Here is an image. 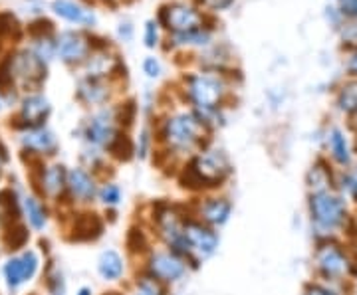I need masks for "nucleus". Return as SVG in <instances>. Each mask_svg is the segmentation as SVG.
Wrapping results in <instances>:
<instances>
[{
	"instance_id": "3",
	"label": "nucleus",
	"mask_w": 357,
	"mask_h": 295,
	"mask_svg": "<svg viewBox=\"0 0 357 295\" xmlns=\"http://www.w3.org/2000/svg\"><path fill=\"white\" fill-rule=\"evenodd\" d=\"M306 218L314 242L328 238L349 240L357 224L354 206L335 189L306 194Z\"/></svg>"
},
{
	"instance_id": "29",
	"label": "nucleus",
	"mask_w": 357,
	"mask_h": 295,
	"mask_svg": "<svg viewBox=\"0 0 357 295\" xmlns=\"http://www.w3.org/2000/svg\"><path fill=\"white\" fill-rule=\"evenodd\" d=\"M44 287H46L48 295H68V282H66L64 271L60 270L54 262L46 266Z\"/></svg>"
},
{
	"instance_id": "23",
	"label": "nucleus",
	"mask_w": 357,
	"mask_h": 295,
	"mask_svg": "<svg viewBox=\"0 0 357 295\" xmlns=\"http://www.w3.org/2000/svg\"><path fill=\"white\" fill-rule=\"evenodd\" d=\"M105 230V222L98 212H82L74 220V238L76 242H93Z\"/></svg>"
},
{
	"instance_id": "40",
	"label": "nucleus",
	"mask_w": 357,
	"mask_h": 295,
	"mask_svg": "<svg viewBox=\"0 0 357 295\" xmlns=\"http://www.w3.org/2000/svg\"><path fill=\"white\" fill-rule=\"evenodd\" d=\"M342 13L347 16H357V0H345L342 2Z\"/></svg>"
},
{
	"instance_id": "14",
	"label": "nucleus",
	"mask_w": 357,
	"mask_h": 295,
	"mask_svg": "<svg viewBox=\"0 0 357 295\" xmlns=\"http://www.w3.org/2000/svg\"><path fill=\"white\" fill-rule=\"evenodd\" d=\"M10 74L14 83L26 91H38L46 79V64L36 51H20L10 58Z\"/></svg>"
},
{
	"instance_id": "11",
	"label": "nucleus",
	"mask_w": 357,
	"mask_h": 295,
	"mask_svg": "<svg viewBox=\"0 0 357 295\" xmlns=\"http://www.w3.org/2000/svg\"><path fill=\"white\" fill-rule=\"evenodd\" d=\"M42 268V257L36 250H22L18 254L6 257L2 264V280L10 292H18L30 283L40 273Z\"/></svg>"
},
{
	"instance_id": "2",
	"label": "nucleus",
	"mask_w": 357,
	"mask_h": 295,
	"mask_svg": "<svg viewBox=\"0 0 357 295\" xmlns=\"http://www.w3.org/2000/svg\"><path fill=\"white\" fill-rule=\"evenodd\" d=\"M234 177V165L229 153L213 143L189 157L175 175L178 189L189 196L204 193H218L229 186Z\"/></svg>"
},
{
	"instance_id": "31",
	"label": "nucleus",
	"mask_w": 357,
	"mask_h": 295,
	"mask_svg": "<svg viewBox=\"0 0 357 295\" xmlns=\"http://www.w3.org/2000/svg\"><path fill=\"white\" fill-rule=\"evenodd\" d=\"M117 65V60L114 56H105V54H98L93 58H89L88 62V77H96V79H103V77L112 76Z\"/></svg>"
},
{
	"instance_id": "12",
	"label": "nucleus",
	"mask_w": 357,
	"mask_h": 295,
	"mask_svg": "<svg viewBox=\"0 0 357 295\" xmlns=\"http://www.w3.org/2000/svg\"><path fill=\"white\" fill-rule=\"evenodd\" d=\"M100 184L102 179L89 168L82 165L72 167L68 170V202L79 208H91L98 205Z\"/></svg>"
},
{
	"instance_id": "4",
	"label": "nucleus",
	"mask_w": 357,
	"mask_h": 295,
	"mask_svg": "<svg viewBox=\"0 0 357 295\" xmlns=\"http://www.w3.org/2000/svg\"><path fill=\"white\" fill-rule=\"evenodd\" d=\"M312 271L314 280L347 292V285L357 280V252L344 238L316 240L312 250Z\"/></svg>"
},
{
	"instance_id": "46",
	"label": "nucleus",
	"mask_w": 357,
	"mask_h": 295,
	"mask_svg": "<svg viewBox=\"0 0 357 295\" xmlns=\"http://www.w3.org/2000/svg\"><path fill=\"white\" fill-rule=\"evenodd\" d=\"M342 2H345V0H342Z\"/></svg>"
},
{
	"instance_id": "18",
	"label": "nucleus",
	"mask_w": 357,
	"mask_h": 295,
	"mask_svg": "<svg viewBox=\"0 0 357 295\" xmlns=\"http://www.w3.org/2000/svg\"><path fill=\"white\" fill-rule=\"evenodd\" d=\"M337 168L326 157H318L304 175V186L306 194L324 193V191H333L337 184Z\"/></svg>"
},
{
	"instance_id": "8",
	"label": "nucleus",
	"mask_w": 357,
	"mask_h": 295,
	"mask_svg": "<svg viewBox=\"0 0 357 295\" xmlns=\"http://www.w3.org/2000/svg\"><path fill=\"white\" fill-rule=\"evenodd\" d=\"M229 86L222 77L195 74L185 79V97L192 111H217L225 107Z\"/></svg>"
},
{
	"instance_id": "43",
	"label": "nucleus",
	"mask_w": 357,
	"mask_h": 295,
	"mask_svg": "<svg viewBox=\"0 0 357 295\" xmlns=\"http://www.w3.org/2000/svg\"><path fill=\"white\" fill-rule=\"evenodd\" d=\"M6 161H8L6 149H4V147H0V175H2V168H4V165H6Z\"/></svg>"
},
{
	"instance_id": "1",
	"label": "nucleus",
	"mask_w": 357,
	"mask_h": 295,
	"mask_svg": "<svg viewBox=\"0 0 357 295\" xmlns=\"http://www.w3.org/2000/svg\"><path fill=\"white\" fill-rule=\"evenodd\" d=\"M155 137H157L155 163L161 168H173V177H175L181 165L189 157L213 143V131L204 125L201 117L192 109H187L161 119L159 127L155 129Z\"/></svg>"
},
{
	"instance_id": "9",
	"label": "nucleus",
	"mask_w": 357,
	"mask_h": 295,
	"mask_svg": "<svg viewBox=\"0 0 357 295\" xmlns=\"http://www.w3.org/2000/svg\"><path fill=\"white\" fill-rule=\"evenodd\" d=\"M123 133H126V129L119 123L117 107H107V105L100 107L84 123V141L88 143V147L100 149L107 157H109L112 147Z\"/></svg>"
},
{
	"instance_id": "27",
	"label": "nucleus",
	"mask_w": 357,
	"mask_h": 295,
	"mask_svg": "<svg viewBox=\"0 0 357 295\" xmlns=\"http://www.w3.org/2000/svg\"><path fill=\"white\" fill-rule=\"evenodd\" d=\"M77 99L84 102L86 105H100V107H105V103L109 99V86L103 83V79L86 77L77 86Z\"/></svg>"
},
{
	"instance_id": "21",
	"label": "nucleus",
	"mask_w": 357,
	"mask_h": 295,
	"mask_svg": "<svg viewBox=\"0 0 357 295\" xmlns=\"http://www.w3.org/2000/svg\"><path fill=\"white\" fill-rule=\"evenodd\" d=\"M20 216H24L26 226L30 230L42 232L46 230V226L50 222V210L42 196L24 194V196H20Z\"/></svg>"
},
{
	"instance_id": "24",
	"label": "nucleus",
	"mask_w": 357,
	"mask_h": 295,
	"mask_svg": "<svg viewBox=\"0 0 357 295\" xmlns=\"http://www.w3.org/2000/svg\"><path fill=\"white\" fill-rule=\"evenodd\" d=\"M126 289L133 295H171V287H167L165 283L155 280L153 276L139 268H133Z\"/></svg>"
},
{
	"instance_id": "10",
	"label": "nucleus",
	"mask_w": 357,
	"mask_h": 295,
	"mask_svg": "<svg viewBox=\"0 0 357 295\" xmlns=\"http://www.w3.org/2000/svg\"><path fill=\"white\" fill-rule=\"evenodd\" d=\"M187 202H189V210L192 216L203 220L204 224H208L217 230L227 228L234 216V200L225 191L191 196V200H187Z\"/></svg>"
},
{
	"instance_id": "41",
	"label": "nucleus",
	"mask_w": 357,
	"mask_h": 295,
	"mask_svg": "<svg viewBox=\"0 0 357 295\" xmlns=\"http://www.w3.org/2000/svg\"><path fill=\"white\" fill-rule=\"evenodd\" d=\"M203 2L208 8H213V10H222V8L229 6L232 0H203Z\"/></svg>"
},
{
	"instance_id": "42",
	"label": "nucleus",
	"mask_w": 357,
	"mask_h": 295,
	"mask_svg": "<svg viewBox=\"0 0 357 295\" xmlns=\"http://www.w3.org/2000/svg\"><path fill=\"white\" fill-rule=\"evenodd\" d=\"M347 72H349V76L357 77V54H354V58L347 62Z\"/></svg>"
},
{
	"instance_id": "36",
	"label": "nucleus",
	"mask_w": 357,
	"mask_h": 295,
	"mask_svg": "<svg viewBox=\"0 0 357 295\" xmlns=\"http://www.w3.org/2000/svg\"><path fill=\"white\" fill-rule=\"evenodd\" d=\"M30 34L40 36V38H50L52 34V22L50 20H36L30 24Z\"/></svg>"
},
{
	"instance_id": "34",
	"label": "nucleus",
	"mask_w": 357,
	"mask_h": 295,
	"mask_svg": "<svg viewBox=\"0 0 357 295\" xmlns=\"http://www.w3.org/2000/svg\"><path fill=\"white\" fill-rule=\"evenodd\" d=\"M20 32V26H18V20L16 16L10 13H0V38L4 36H18Z\"/></svg>"
},
{
	"instance_id": "13",
	"label": "nucleus",
	"mask_w": 357,
	"mask_h": 295,
	"mask_svg": "<svg viewBox=\"0 0 357 295\" xmlns=\"http://www.w3.org/2000/svg\"><path fill=\"white\" fill-rule=\"evenodd\" d=\"M96 271L98 278L107 285H128L131 278V257L121 252L119 248H103L96 260Z\"/></svg>"
},
{
	"instance_id": "30",
	"label": "nucleus",
	"mask_w": 357,
	"mask_h": 295,
	"mask_svg": "<svg viewBox=\"0 0 357 295\" xmlns=\"http://www.w3.org/2000/svg\"><path fill=\"white\" fill-rule=\"evenodd\" d=\"M335 105L345 115H357V79L342 86V90L337 91Z\"/></svg>"
},
{
	"instance_id": "6",
	"label": "nucleus",
	"mask_w": 357,
	"mask_h": 295,
	"mask_svg": "<svg viewBox=\"0 0 357 295\" xmlns=\"http://www.w3.org/2000/svg\"><path fill=\"white\" fill-rule=\"evenodd\" d=\"M135 268L147 271L149 276L163 282L171 289L181 285L195 271L187 257L161 244H155Z\"/></svg>"
},
{
	"instance_id": "25",
	"label": "nucleus",
	"mask_w": 357,
	"mask_h": 295,
	"mask_svg": "<svg viewBox=\"0 0 357 295\" xmlns=\"http://www.w3.org/2000/svg\"><path fill=\"white\" fill-rule=\"evenodd\" d=\"M89 44L88 40L84 38L82 34H76V32H66L60 36V42H58V54L60 58L68 62V64H76V62H82L88 58Z\"/></svg>"
},
{
	"instance_id": "37",
	"label": "nucleus",
	"mask_w": 357,
	"mask_h": 295,
	"mask_svg": "<svg viewBox=\"0 0 357 295\" xmlns=\"http://www.w3.org/2000/svg\"><path fill=\"white\" fill-rule=\"evenodd\" d=\"M143 74L149 77V79H157V77L161 76V64H159V60L145 58V62H143Z\"/></svg>"
},
{
	"instance_id": "44",
	"label": "nucleus",
	"mask_w": 357,
	"mask_h": 295,
	"mask_svg": "<svg viewBox=\"0 0 357 295\" xmlns=\"http://www.w3.org/2000/svg\"><path fill=\"white\" fill-rule=\"evenodd\" d=\"M76 295H96V292H93V287H89V285H82L76 292Z\"/></svg>"
},
{
	"instance_id": "45",
	"label": "nucleus",
	"mask_w": 357,
	"mask_h": 295,
	"mask_svg": "<svg viewBox=\"0 0 357 295\" xmlns=\"http://www.w3.org/2000/svg\"><path fill=\"white\" fill-rule=\"evenodd\" d=\"M356 157H357V141H356Z\"/></svg>"
},
{
	"instance_id": "39",
	"label": "nucleus",
	"mask_w": 357,
	"mask_h": 295,
	"mask_svg": "<svg viewBox=\"0 0 357 295\" xmlns=\"http://www.w3.org/2000/svg\"><path fill=\"white\" fill-rule=\"evenodd\" d=\"M342 38L347 46H357V24H349L342 32Z\"/></svg>"
},
{
	"instance_id": "7",
	"label": "nucleus",
	"mask_w": 357,
	"mask_h": 295,
	"mask_svg": "<svg viewBox=\"0 0 357 295\" xmlns=\"http://www.w3.org/2000/svg\"><path fill=\"white\" fill-rule=\"evenodd\" d=\"M183 232H185V240H187V248H189V262L195 271L201 270L204 264L211 262L220 250V244H222L220 230L189 214L185 220Z\"/></svg>"
},
{
	"instance_id": "28",
	"label": "nucleus",
	"mask_w": 357,
	"mask_h": 295,
	"mask_svg": "<svg viewBox=\"0 0 357 295\" xmlns=\"http://www.w3.org/2000/svg\"><path fill=\"white\" fill-rule=\"evenodd\" d=\"M54 10L58 16H62L70 22H76V24H93V14L84 10L82 6H77L76 2H70V0H56L54 2Z\"/></svg>"
},
{
	"instance_id": "19",
	"label": "nucleus",
	"mask_w": 357,
	"mask_h": 295,
	"mask_svg": "<svg viewBox=\"0 0 357 295\" xmlns=\"http://www.w3.org/2000/svg\"><path fill=\"white\" fill-rule=\"evenodd\" d=\"M161 22L165 24V28L173 30L175 34H187V32H195L199 30V26L203 24V16L192 10L185 4H173L167 6L159 14Z\"/></svg>"
},
{
	"instance_id": "35",
	"label": "nucleus",
	"mask_w": 357,
	"mask_h": 295,
	"mask_svg": "<svg viewBox=\"0 0 357 295\" xmlns=\"http://www.w3.org/2000/svg\"><path fill=\"white\" fill-rule=\"evenodd\" d=\"M178 44H206L208 34L203 32L201 28L195 30V32H187V34H177Z\"/></svg>"
},
{
	"instance_id": "26",
	"label": "nucleus",
	"mask_w": 357,
	"mask_h": 295,
	"mask_svg": "<svg viewBox=\"0 0 357 295\" xmlns=\"http://www.w3.org/2000/svg\"><path fill=\"white\" fill-rule=\"evenodd\" d=\"M123 200H126V191L121 189V184L112 177L103 179L102 184H100V193H98V206L105 212V216L112 214L115 218V214L121 208Z\"/></svg>"
},
{
	"instance_id": "5",
	"label": "nucleus",
	"mask_w": 357,
	"mask_h": 295,
	"mask_svg": "<svg viewBox=\"0 0 357 295\" xmlns=\"http://www.w3.org/2000/svg\"><path fill=\"white\" fill-rule=\"evenodd\" d=\"M189 214H191L189 202H175V200L159 198L147 205L145 216L141 220L149 226L157 244L167 246L189 260V248H187L185 232H183L185 220Z\"/></svg>"
},
{
	"instance_id": "22",
	"label": "nucleus",
	"mask_w": 357,
	"mask_h": 295,
	"mask_svg": "<svg viewBox=\"0 0 357 295\" xmlns=\"http://www.w3.org/2000/svg\"><path fill=\"white\" fill-rule=\"evenodd\" d=\"M157 244L153 234L149 230V226L139 220L133 222L128 228V236H126V254L131 257V262H141L145 254Z\"/></svg>"
},
{
	"instance_id": "16",
	"label": "nucleus",
	"mask_w": 357,
	"mask_h": 295,
	"mask_svg": "<svg viewBox=\"0 0 357 295\" xmlns=\"http://www.w3.org/2000/svg\"><path fill=\"white\" fill-rule=\"evenodd\" d=\"M326 159L337 170H347L356 165V147L351 145L344 129L332 127L326 135Z\"/></svg>"
},
{
	"instance_id": "32",
	"label": "nucleus",
	"mask_w": 357,
	"mask_h": 295,
	"mask_svg": "<svg viewBox=\"0 0 357 295\" xmlns=\"http://www.w3.org/2000/svg\"><path fill=\"white\" fill-rule=\"evenodd\" d=\"M302 295H347V292L330 285V283L319 282V280H310L302 287Z\"/></svg>"
},
{
	"instance_id": "33",
	"label": "nucleus",
	"mask_w": 357,
	"mask_h": 295,
	"mask_svg": "<svg viewBox=\"0 0 357 295\" xmlns=\"http://www.w3.org/2000/svg\"><path fill=\"white\" fill-rule=\"evenodd\" d=\"M117 117H119L121 127L129 131V127L135 123V117H137V105H135V102L129 99V102H123L121 105H117Z\"/></svg>"
},
{
	"instance_id": "38",
	"label": "nucleus",
	"mask_w": 357,
	"mask_h": 295,
	"mask_svg": "<svg viewBox=\"0 0 357 295\" xmlns=\"http://www.w3.org/2000/svg\"><path fill=\"white\" fill-rule=\"evenodd\" d=\"M157 40H159L157 24L155 22H147V26H145V46L147 48H155L157 46Z\"/></svg>"
},
{
	"instance_id": "17",
	"label": "nucleus",
	"mask_w": 357,
	"mask_h": 295,
	"mask_svg": "<svg viewBox=\"0 0 357 295\" xmlns=\"http://www.w3.org/2000/svg\"><path fill=\"white\" fill-rule=\"evenodd\" d=\"M50 102L44 95H40V93H30V95H26L24 102L20 105L18 121L14 123V127L22 129V131L44 127V123L50 117Z\"/></svg>"
},
{
	"instance_id": "15",
	"label": "nucleus",
	"mask_w": 357,
	"mask_h": 295,
	"mask_svg": "<svg viewBox=\"0 0 357 295\" xmlns=\"http://www.w3.org/2000/svg\"><path fill=\"white\" fill-rule=\"evenodd\" d=\"M68 170L62 163H50V165H38V177H36V193L44 200L50 202H66L68 200Z\"/></svg>"
},
{
	"instance_id": "20",
	"label": "nucleus",
	"mask_w": 357,
	"mask_h": 295,
	"mask_svg": "<svg viewBox=\"0 0 357 295\" xmlns=\"http://www.w3.org/2000/svg\"><path fill=\"white\" fill-rule=\"evenodd\" d=\"M22 143V151L32 157H54L58 151V139L56 135L52 133L48 127H38V129H28L22 133L20 137Z\"/></svg>"
}]
</instances>
